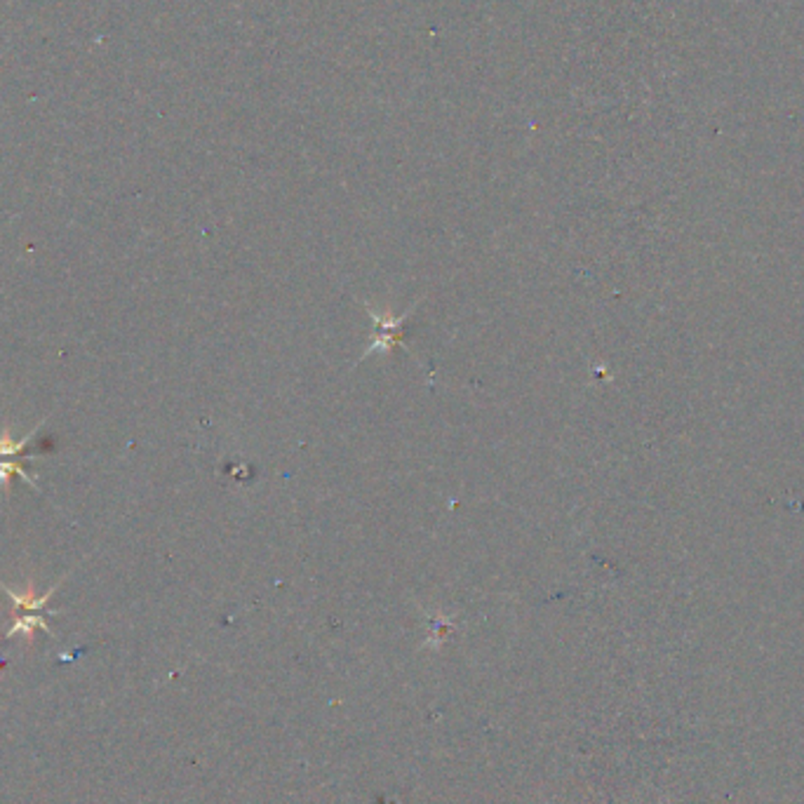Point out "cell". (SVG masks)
Listing matches in <instances>:
<instances>
[{"mask_svg":"<svg viewBox=\"0 0 804 804\" xmlns=\"http://www.w3.org/2000/svg\"><path fill=\"white\" fill-rule=\"evenodd\" d=\"M64 578H67V577H64ZM64 578H60V581H57V584H54L52 588H50V591L45 593V595H40V598H38V595H36L34 584H28L27 591H12V588H10V585H5V584H3V581H0V588H3V591L7 593V598L12 600L14 609H27V612H38V609H43V607H45L47 600L52 598L54 591H57V588H60L61 581H64Z\"/></svg>","mask_w":804,"mask_h":804,"instance_id":"1","label":"cell"},{"mask_svg":"<svg viewBox=\"0 0 804 804\" xmlns=\"http://www.w3.org/2000/svg\"><path fill=\"white\" fill-rule=\"evenodd\" d=\"M45 424V421H40L38 426H36L34 431H28L27 435H24V438L21 440H14L12 438V433H10V428H3V431H0V459H24V461H36V457H20L21 454V450H24V447L28 445V440L34 438L36 435V431H38L40 426Z\"/></svg>","mask_w":804,"mask_h":804,"instance_id":"2","label":"cell"},{"mask_svg":"<svg viewBox=\"0 0 804 804\" xmlns=\"http://www.w3.org/2000/svg\"><path fill=\"white\" fill-rule=\"evenodd\" d=\"M36 628H40V631H45V633H50V635H52V631H50V625H47L45 618L38 617V614H28V617L14 618V625L10 628V633H7V638H12V635H17V633H24V635H27V638L31 640V638H34Z\"/></svg>","mask_w":804,"mask_h":804,"instance_id":"3","label":"cell"},{"mask_svg":"<svg viewBox=\"0 0 804 804\" xmlns=\"http://www.w3.org/2000/svg\"><path fill=\"white\" fill-rule=\"evenodd\" d=\"M20 461H24V459H0V485H3L5 492H10V478H12L14 473H17L21 480H27L28 485L38 487V482H36V480L31 478L24 468H21Z\"/></svg>","mask_w":804,"mask_h":804,"instance_id":"4","label":"cell"}]
</instances>
